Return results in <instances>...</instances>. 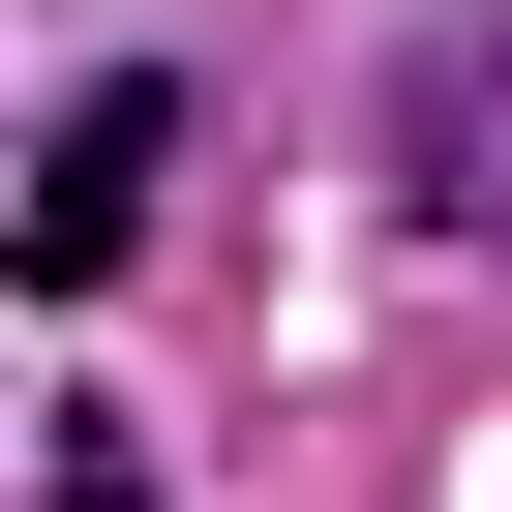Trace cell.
I'll list each match as a JSON object with an SVG mask.
<instances>
[{"label":"cell","instance_id":"6da1fadb","mask_svg":"<svg viewBox=\"0 0 512 512\" xmlns=\"http://www.w3.org/2000/svg\"><path fill=\"white\" fill-rule=\"evenodd\" d=\"M151 181H181V61H121L61 151H31V211H0V272H31V302H91L121 272V241H151Z\"/></svg>","mask_w":512,"mask_h":512},{"label":"cell","instance_id":"7a4b0ae2","mask_svg":"<svg viewBox=\"0 0 512 512\" xmlns=\"http://www.w3.org/2000/svg\"><path fill=\"white\" fill-rule=\"evenodd\" d=\"M392 181H422V211H512V31H422V91H392Z\"/></svg>","mask_w":512,"mask_h":512},{"label":"cell","instance_id":"3957f363","mask_svg":"<svg viewBox=\"0 0 512 512\" xmlns=\"http://www.w3.org/2000/svg\"><path fill=\"white\" fill-rule=\"evenodd\" d=\"M31 512H181V482H151L121 422H61V482H31Z\"/></svg>","mask_w":512,"mask_h":512}]
</instances>
